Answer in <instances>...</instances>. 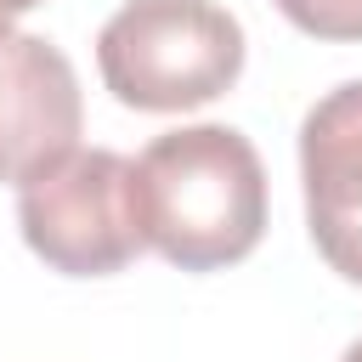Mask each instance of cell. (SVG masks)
Returning a JSON list of instances; mask_svg holds the SVG:
<instances>
[{
	"mask_svg": "<svg viewBox=\"0 0 362 362\" xmlns=\"http://www.w3.org/2000/svg\"><path fill=\"white\" fill-rule=\"evenodd\" d=\"M85 96L74 62L40 34L0 40V181L28 187L68 153H79Z\"/></svg>",
	"mask_w": 362,
	"mask_h": 362,
	"instance_id": "cell-4",
	"label": "cell"
},
{
	"mask_svg": "<svg viewBox=\"0 0 362 362\" xmlns=\"http://www.w3.org/2000/svg\"><path fill=\"white\" fill-rule=\"evenodd\" d=\"M272 6L311 40H334V45L362 40V0H272Z\"/></svg>",
	"mask_w": 362,
	"mask_h": 362,
	"instance_id": "cell-6",
	"label": "cell"
},
{
	"mask_svg": "<svg viewBox=\"0 0 362 362\" xmlns=\"http://www.w3.org/2000/svg\"><path fill=\"white\" fill-rule=\"evenodd\" d=\"M339 362H362V339H351V345H345V356H339Z\"/></svg>",
	"mask_w": 362,
	"mask_h": 362,
	"instance_id": "cell-8",
	"label": "cell"
},
{
	"mask_svg": "<svg viewBox=\"0 0 362 362\" xmlns=\"http://www.w3.org/2000/svg\"><path fill=\"white\" fill-rule=\"evenodd\" d=\"M243 23L215 0H124L96 34V74L136 113H187L243 74Z\"/></svg>",
	"mask_w": 362,
	"mask_h": 362,
	"instance_id": "cell-2",
	"label": "cell"
},
{
	"mask_svg": "<svg viewBox=\"0 0 362 362\" xmlns=\"http://www.w3.org/2000/svg\"><path fill=\"white\" fill-rule=\"evenodd\" d=\"M300 187L317 255L356 283L362 277V79L334 85L300 119Z\"/></svg>",
	"mask_w": 362,
	"mask_h": 362,
	"instance_id": "cell-5",
	"label": "cell"
},
{
	"mask_svg": "<svg viewBox=\"0 0 362 362\" xmlns=\"http://www.w3.org/2000/svg\"><path fill=\"white\" fill-rule=\"evenodd\" d=\"M23 243L62 277H113L147 243L136 221V158L79 147L28 187H17Z\"/></svg>",
	"mask_w": 362,
	"mask_h": 362,
	"instance_id": "cell-3",
	"label": "cell"
},
{
	"mask_svg": "<svg viewBox=\"0 0 362 362\" xmlns=\"http://www.w3.org/2000/svg\"><path fill=\"white\" fill-rule=\"evenodd\" d=\"M141 243L181 272H221L266 232V164L232 124H181L136 158Z\"/></svg>",
	"mask_w": 362,
	"mask_h": 362,
	"instance_id": "cell-1",
	"label": "cell"
},
{
	"mask_svg": "<svg viewBox=\"0 0 362 362\" xmlns=\"http://www.w3.org/2000/svg\"><path fill=\"white\" fill-rule=\"evenodd\" d=\"M356 283H362V277H356Z\"/></svg>",
	"mask_w": 362,
	"mask_h": 362,
	"instance_id": "cell-9",
	"label": "cell"
},
{
	"mask_svg": "<svg viewBox=\"0 0 362 362\" xmlns=\"http://www.w3.org/2000/svg\"><path fill=\"white\" fill-rule=\"evenodd\" d=\"M34 6H45V0H0V40H6V34H11V23H17V17H28Z\"/></svg>",
	"mask_w": 362,
	"mask_h": 362,
	"instance_id": "cell-7",
	"label": "cell"
}]
</instances>
